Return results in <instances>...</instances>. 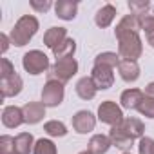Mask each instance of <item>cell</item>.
I'll use <instances>...</instances> for the list:
<instances>
[{
	"label": "cell",
	"mask_w": 154,
	"mask_h": 154,
	"mask_svg": "<svg viewBox=\"0 0 154 154\" xmlns=\"http://www.w3.org/2000/svg\"><path fill=\"white\" fill-rule=\"evenodd\" d=\"M40 29V22L36 17L33 15H24L17 20V24L13 26L11 33H9V38H11V44L17 45V47H24L31 42V38L38 33Z\"/></svg>",
	"instance_id": "6da1fadb"
},
{
	"label": "cell",
	"mask_w": 154,
	"mask_h": 154,
	"mask_svg": "<svg viewBox=\"0 0 154 154\" xmlns=\"http://www.w3.org/2000/svg\"><path fill=\"white\" fill-rule=\"evenodd\" d=\"M118 40V54L122 60H132L138 62V58L143 53V42L140 38V33H127L116 38Z\"/></svg>",
	"instance_id": "7a4b0ae2"
},
{
	"label": "cell",
	"mask_w": 154,
	"mask_h": 154,
	"mask_svg": "<svg viewBox=\"0 0 154 154\" xmlns=\"http://www.w3.org/2000/svg\"><path fill=\"white\" fill-rule=\"evenodd\" d=\"M22 67H24L26 72H29L33 76H38V74L47 72L51 69V63H49V58L44 51L33 49V51H27L22 56Z\"/></svg>",
	"instance_id": "3957f363"
},
{
	"label": "cell",
	"mask_w": 154,
	"mask_h": 154,
	"mask_svg": "<svg viewBox=\"0 0 154 154\" xmlns=\"http://www.w3.org/2000/svg\"><path fill=\"white\" fill-rule=\"evenodd\" d=\"M76 72H78V62L74 58L56 60L47 72V80H56L60 84H67Z\"/></svg>",
	"instance_id": "277c9868"
},
{
	"label": "cell",
	"mask_w": 154,
	"mask_h": 154,
	"mask_svg": "<svg viewBox=\"0 0 154 154\" xmlns=\"http://www.w3.org/2000/svg\"><path fill=\"white\" fill-rule=\"evenodd\" d=\"M98 120L105 125H111V127H116L120 125L125 116H123V111H122V105H118L116 102L112 100H105L98 105Z\"/></svg>",
	"instance_id": "5b68a950"
},
{
	"label": "cell",
	"mask_w": 154,
	"mask_h": 154,
	"mask_svg": "<svg viewBox=\"0 0 154 154\" xmlns=\"http://www.w3.org/2000/svg\"><path fill=\"white\" fill-rule=\"evenodd\" d=\"M63 96H65L63 84L56 80H47L45 85L42 87V103L45 107H58L63 102Z\"/></svg>",
	"instance_id": "8992f818"
},
{
	"label": "cell",
	"mask_w": 154,
	"mask_h": 154,
	"mask_svg": "<svg viewBox=\"0 0 154 154\" xmlns=\"http://www.w3.org/2000/svg\"><path fill=\"white\" fill-rule=\"evenodd\" d=\"M114 69L111 67H105V65H94L93 71H91V78L96 85L98 91H107L112 87L114 84Z\"/></svg>",
	"instance_id": "52a82bcc"
},
{
	"label": "cell",
	"mask_w": 154,
	"mask_h": 154,
	"mask_svg": "<svg viewBox=\"0 0 154 154\" xmlns=\"http://www.w3.org/2000/svg\"><path fill=\"white\" fill-rule=\"evenodd\" d=\"M98 116H94L91 111H78L72 114V129L78 134H87L94 131Z\"/></svg>",
	"instance_id": "ba28073f"
},
{
	"label": "cell",
	"mask_w": 154,
	"mask_h": 154,
	"mask_svg": "<svg viewBox=\"0 0 154 154\" xmlns=\"http://www.w3.org/2000/svg\"><path fill=\"white\" fill-rule=\"evenodd\" d=\"M24 89V80L18 72L8 76V78H0V93H2V98H13L18 96Z\"/></svg>",
	"instance_id": "9c48e42d"
},
{
	"label": "cell",
	"mask_w": 154,
	"mask_h": 154,
	"mask_svg": "<svg viewBox=\"0 0 154 154\" xmlns=\"http://www.w3.org/2000/svg\"><path fill=\"white\" fill-rule=\"evenodd\" d=\"M2 123H4V127H8V129H17V127H20L22 123H26L24 109H22V107H17V105H6L4 111H2Z\"/></svg>",
	"instance_id": "30bf717a"
},
{
	"label": "cell",
	"mask_w": 154,
	"mask_h": 154,
	"mask_svg": "<svg viewBox=\"0 0 154 154\" xmlns=\"http://www.w3.org/2000/svg\"><path fill=\"white\" fill-rule=\"evenodd\" d=\"M22 109H24V118L27 125H36L45 116V105L42 102H27Z\"/></svg>",
	"instance_id": "8fae6325"
},
{
	"label": "cell",
	"mask_w": 154,
	"mask_h": 154,
	"mask_svg": "<svg viewBox=\"0 0 154 154\" xmlns=\"http://www.w3.org/2000/svg\"><path fill=\"white\" fill-rule=\"evenodd\" d=\"M54 13L58 18L69 22V20H74L76 15H78V2L76 0H58L54 4Z\"/></svg>",
	"instance_id": "7c38bea8"
},
{
	"label": "cell",
	"mask_w": 154,
	"mask_h": 154,
	"mask_svg": "<svg viewBox=\"0 0 154 154\" xmlns=\"http://www.w3.org/2000/svg\"><path fill=\"white\" fill-rule=\"evenodd\" d=\"M109 138H111V143L112 147L123 150V152H131V147H132V140L125 134V131L122 129V125H116V127H111L109 131Z\"/></svg>",
	"instance_id": "4fadbf2b"
},
{
	"label": "cell",
	"mask_w": 154,
	"mask_h": 154,
	"mask_svg": "<svg viewBox=\"0 0 154 154\" xmlns=\"http://www.w3.org/2000/svg\"><path fill=\"white\" fill-rule=\"evenodd\" d=\"M143 98H145V94H143L141 89H134V87L132 89H125L122 93V96H120V105H122V109L132 111V109L140 107V103L143 102Z\"/></svg>",
	"instance_id": "5bb4252c"
},
{
	"label": "cell",
	"mask_w": 154,
	"mask_h": 154,
	"mask_svg": "<svg viewBox=\"0 0 154 154\" xmlns=\"http://www.w3.org/2000/svg\"><path fill=\"white\" fill-rule=\"evenodd\" d=\"M118 72H120V78L127 84H134L138 78H140V65L138 62H132V60H122L120 65H118Z\"/></svg>",
	"instance_id": "9a60e30c"
},
{
	"label": "cell",
	"mask_w": 154,
	"mask_h": 154,
	"mask_svg": "<svg viewBox=\"0 0 154 154\" xmlns=\"http://www.w3.org/2000/svg\"><path fill=\"white\" fill-rule=\"evenodd\" d=\"M120 125H122V129L125 131V134H127L132 141H134V140H141L143 134H145V125H143V122L138 120V118L129 116V118H125Z\"/></svg>",
	"instance_id": "2e32d148"
},
{
	"label": "cell",
	"mask_w": 154,
	"mask_h": 154,
	"mask_svg": "<svg viewBox=\"0 0 154 154\" xmlns=\"http://www.w3.org/2000/svg\"><path fill=\"white\" fill-rule=\"evenodd\" d=\"M140 18L136 15H125L118 24H116V29H114V36H122V35H127V33H140Z\"/></svg>",
	"instance_id": "e0dca14e"
},
{
	"label": "cell",
	"mask_w": 154,
	"mask_h": 154,
	"mask_svg": "<svg viewBox=\"0 0 154 154\" xmlns=\"http://www.w3.org/2000/svg\"><path fill=\"white\" fill-rule=\"evenodd\" d=\"M116 8L112 6V4H105V6H102L98 11H96V15H94V24L98 26V27H102V29H105V27H109L112 22H114V18H116Z\"/></svg>",
	"instance_id": "ac0fdd59"
},
{
	"label": "cell",
	"mask_w": 154,
	"mask_h": 154,
	"mask_svg": "<svg viewBox=\"0 0 154 154\" xmlns=\"http://www.w3.org/2000/svg\"><path fill=\"white\" fill-rule=\"evenodd\" d=\"M96 93H98V89H96L91 76H84V78H80L76 82V94H78V98L89 102L96 96Z\"/></svg>",
	"instance_id": "d6986e66"
},
{
	"label": "cell",
	"mask_w": 154,
	"mask_h": 154,
	"mask_svg": "<svg viewBox=\"0 0 154 154\" xmlns=\"http://www.w3.org/2000/svg\"><path fill=\"white\" fill-rule=\"evenodd\" d=\"M112 147L109 134H94L91 136L89 143H87V150H91L93 154H107L109 149Z\"/></svg>",
	"instance_id": "ffe728a7"
},
{
	"label": "cell",
	"mask_w": 154,
	"mask_h": 154,
	"mask_svg": "<svg viewBox=\"0 0 154 154\" xmlns=\"http://www.w3.org/2000/svg\"><path fill=\"white\" fill-rule=\"evenodd\" d=\"M67 36V29L65 27H49L45 33H44V44L53 51L56 45H60Z\"/></svg>",
	"instance_id": "44dd1931"
},
{
	"label": "cell",
	"mask_w": 154,
	"mask_h": 154,
	"mask_svg": "<svg viewBox=\"0 0 154 154\" xmlns=\"http://www.w3.org/2000/svg\"><path fill=\"white\" fill-rule=\"evenodd\" d=\"M35 138L31 132H20L15 136V154H31L35 149Z\"/></svg>",
	"instance_id": "7402d4cb"
},
{
	"label": "cell",
	"mask_w": 154,
	"mask_h": 154,
	"mask_svg": "<svg viewBox=\"0 0 154 154\" xmlns=\"http://www.w3.org/2000/svg\"><path fill=\"white\" fill-rule=\"evenodd\" d=\"M74 53H76V42H74V38H65L60 45H56L53 49V56L56 60L74 58Z\"/></svg>",
	"instance_id": "603a6c76"
},
{
	"label": "cell",
	"mask_w": 154,
	"mask_h": 154,
	"mask_svg": "<svg viewBox=\"0 0 154 154\" xmlns=\"http://www.w3.org/2000/svg\"><path fill=\"white\" fill-rule=\"evenodd\" d=\"M120 62H122L120 54L112 53V51H103V53L96 54V58H94V65H105V67H111V69L118 67Z\"/></svg>",
	"instance_id": "cb8c5ba5"
},
{
	"label": "cell",
	"mask_w": 154,
	"mask_h": 154,
	"mask_svg": "<svg viewBox=\"0 0 154 154\" xmlns=\"http://www.w3.org/2000/svg\"><path fill=\"white\" fill-rule=\"evenodd\" d=\"M44 131L51 138H63L67 134V127L60 120H49V122H45L44 123Z\"/></svg>",
	"instance_id": "d4e9b609"
},
{
	"label": "cell",
	"mask_w": 154,
	"mask_h": 154,
	"mask_svg": "<svg viewBox=\"0 0 154 154\" xmlns=\"http://www.w3.org/2000/svg\"><path fill=\"white\" fill-rule=\"evenodd\" d=\"M33 154H58V150H56V145H54L53 140H49V138H40V140H36V143H35Z\"/></svg>",
	"instance_id": "484cf974"
},
{
	"label": "cell",
	"mask_w": 154,
	"mask_h": 154,
	"mask_svg": "<svg viewBox=\"0 0 154 154\" xmlns=\"http://www.w3.org/2000/svg\"><path fill=\"white\" fill-rule=\"evenodd\" d=\"M140 29L145 31V35L149 33H154V8H150L147 13L140 15Z\"/></svg>",
	"instance_id": "4316f807"
},
{
	"label": "cell",
	"mask_w": 154,
	"mask_h": 154,
	"mask_svg": "<svg viewBox=\"0 0 154 154\" xmlns=\"http://www.w3.org/2000/svg\"><path fill=\"white\" fill-rule=\"evenodd\" d=\"M127 8H129L131 15H136V17H140V15L147 13V11L152 8V6H150V2H149V0H129Z\"/></svg>",
	"instance_id": "83f0119b"
},
{
	"label": "cell",
	"mask_w": 154,
	"mask_h": 154,
	"mask_svg": "<svg viewBox=\"0 0 154 154\" xmlns=\"http://www.w3.org/2000/svg\"><path fill=\"white\" fill-rule=\"evenodd\" d=\"M136 111H138L141 116H145V118H149V120H154V98L145 96L143 102L140 103V107H138Z\"/></svg>",
	"instance_id": "f1b7e54d"
},
{
	"label": "cell",
	"mask_w": 154,
	"mask_h": 154,
	"mask_svg": "<svg viewBox=\"0 0 154 154\" xmlns=\"http://www.w3.org/2000/svg\"><path fill=\"white\" fill-rule=\"evenodd\" d=\"M0 154H15V138L9 134L0 136Z\"/></svg>",
	"instance_id": "f546056e"
},
{
	"label": "cell",
	"mask_w": 154,
	"mask_h": 154,
	"mask_svg": "<svg viewBox=\"0 0 154 154\" xmlns=\"http://www.w3.org/2000/svg\"><path fill=\"white\" fill-rule=\"evenodd\" d=\"M138 154H154V140L149 136L138 140Z\"/></svg>",
	"instance_id": "4dcf8cb0"
},
{
	"label": "cell",
	"mask_w": 154,
	"mask_h": 154,
	"mask_svg": "<svg viewBox=\"0 0 154 154\" xmlns=\"http://www.w3.org/2000/svg\"><path fill=\"white\" fill-rule=\"evenodd\" d=\"M29 6H31V9L36 11V13H47L54 4L51 2V0H31Z\"/></svg>",
	"instance_id": "1f68e13d"
},
{
	"label": "cell",
	"mask_w": 154,
	"mask_h": 154,
	"mask_svg": "<svg viewBox=\"0 0 154 154\" xmlns=\"http://www.w3.org/2000/svg\"><path fill=\"white\" fill-rule=\"evenodd\" d=\"M15 65L8 60V58H2L0 60V78H8V76L15 74Z\"/></svg>",
	"instance_id": "d6a6232c"
},
{
	"label": "cell",
	"mask_w": 154,
	"mask_h": 154,
	"mask_svg": "<svg viewBox=\"0 0 154 154\" xmlns=\"http://www.w3.org/2000/svg\"><path fill=\"white\" fill-rule=\"evenodd\" d=\"M0 53L2 54H6L8 53V49H9V45H11V38H9V35H6V33H0Z\"/></svg>",
	"instance_id": "836d02e7"
},
{
	"label": "cell",
	"mask_w": 154,
	"mask_h": 154,
	"mask_svg": "<svg viewBox=\"0 0 154 154\" xmlns=\"http://www.w3.org/2000/svg\"><path fill=\"white\" fill-rule=\"evenodd\" d=\"M143 94H145V96H149V98H154V82L147 84V87L143 89Z\"/></svg>",
	"instance_id": "e575fe53"
},
{
	"label": "cell",
	"mask_w": 154,
	"mask_h": 154,
	"mask_svg": "<svg viewBox=\"0 0 154 154\" xmlns=\"http://www.w3.org/2000/svg\"><path fill=\"white\" fill-rule=\"evenodd\" d=\"M147 36V44L154 49V33H149V35H145Z\"/></svg>",
	"instance_id": "d590c367"
},
{
	"label": "cell",
	"mask_w": 154,
	"mask_h": 154,
	"mask_svg": "<svg viewBox=\"0 0 154 154\" xmlns=\"http://www.w3.org/2000/svg\"><path fill=\"white\" fill-rule=\"evenodd\" d=\"M78 154H93L91 150H82V152H78Z\"/></svg>",
	"instance_id": "8d00e7d4"
},
{
	"label": "cell",
	"mask_w": 154,
	"mask_h": 154,
	"mask_svg": "<svg viewBox=\"0 0 154 154\" xmlns=\"http://www.w3.org/2000/svg\"><path fill=\"white\" fill-rule=\"evenodd\" d=\"M122 154H132V152H122Z\"/></svg>",
	"instance_id": "74e56055"
}]
</instances>
